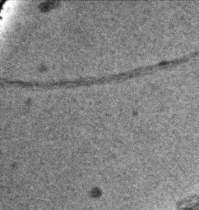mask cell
I'll return each instance as SVG.
<instances>
[{"label": "cell", "mask_w": 199, "mask_h": 210, "mask_svg": "<svg viewBox=\"0 0 199 210\" xmlns=\"http://www.w3.org/2000/svg\"><path fill=\"white\" fill-rule=\"evenodd\" d=\"M47 2V5H45V4H43V3H40V7L41 8V10H43L44 9V7H46L47 9H50V8H52V7H56V4H59V2H58V1H46Z\"/></svg>", "instance_id": "cell-1"}]
</instances>
